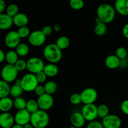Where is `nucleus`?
<instances>
[{"label":"nucleus","mask_w":128,"mask_h":128,"mask_svg":"<svg viewBox=\"0 0 128 128\" xmlns=\"http://www.w3.org/2000/svg\"><path fill=\"white\" fill-rule=\"evenodd\" d=\"M97 17L105 24L111 22L116 16V10L112 6L108 3L101 4L97 8Z\"/></svg>","instance_id":"obj_1"},{"label":"nucleus","mask_w":128,"mask_h":128,"mask_svg":"<svg viewBox=\"0 0 128 128\" xmlns=\"http://www.w3.org/2000/svg\"><path fill=\"white\" fill-rule=\"evenodd\" d=\"M43 56L50 63L56 64L60 62L62 58V51L56 43H50L44 48Z\"/></svg>","instance_id":"obj_2"},{"label":"nucleus","mask_w":128,"mask_h":128,"mask_svg":"<svg viewBox=\"0 0 128 128\" xmlns=\"http://www.w3.org/2000/svg\"><path fill=\"white\" fill-rule=\"evenodd\" d=\"M30 123L34 128H46L50 123V116L46 111L39 110L31 114Z\"/></svg>","instance_id":"obj_3"},{"label":"nucleus","mask_w":128,"mask_h":128,"mask_svg":"<svg viewBox=\"0 0 128 128\" xmlns=\"http://www.w3.org/2000/svg\"><path fill=\"white\" fill-rule=\"evenodd\" d=\"M39 85V82L36 78V75L32 73L26 74L21 78V87L24 91L32 92Z\"/></svg>","instance_id":"obj_4"},{"label":"nucleus","mask_w":128,"mask_h":128,"mask_svg":"<svg viewBox=\"0 0 128 128\" xmlns=\"http://www.w3.org/2000/svg\"><path fill=\"white\" fill-rule=\"evenodd\" d=\"M18 71L14 65L7 64L1 70V78L2 80L8 82H12L17 80Z\"/></svg>","instance_id":"obj_5"},{"label":"nucleus","mask_w":128,"mask_h":128,"mask_svg":"<svg viewBox=\"0 0 128 128\" xmlns=\"http://www.w3.org/2000/svg\"><path fill=\"white\" fill-rule=\"evenodd\" d=\"M43 60L39 57H31L27 61V69L30 73L36 74L43 71L44 68Z\"/></svg>","instance_id":"obj_6"},{"label":"nucleus","mask_w":128,"mask_h":128,"mask_svg":"<svg viewBox=\"0 0 128 128\" xmlns=\"http://www.w3.org/2000/svg\"><path fill=\"white\" fill-rule=\"evenodd\" d=\"M46 36L41 30H35L32 31L28 37V41L31 45L34 47H40L44 44Z\"/></svg>","instance_id":"obj_7"},{"label":"nucleus","mask_w":128,"mask_h":128,"mask_svg":"<svg viewBox=\"0 0 128 128\" xmlns=\"http://www.w3.org/2000/svg\"><path fill=\"white\" fill-rule=\"evenodd\" d=\"M81 113L84 117L86 121L89 122L96 121L95 120L98 117V107L94 104H84L81 110Z\"/></svg>","instance_id":"obj_8"},{"label":"nucleus","mask_w":128,"mask_h":128,"mask_svg":"<svg viewBox=\"0 0 128 128\" xmlns=\"http://www.w3.org/2000/svg\"><path fill=\"white\" fill-rule=\"evenodd\" d=\"M82 102L84 104H94L98 98V92L94 88H87L81 92Z\"/></svg>","instance_id":"obj_9"},{"label":"nucleus","mask_w":128,"mask_h":128,"mask_svg":"<svg viewBox=\"0 0 128 128\" xmlns=\"http://www.w3.org/2000/svg\"><path fill=\"white\" fill-rule=\"evenodd\" d=\"M21 39L17 31H10L5 36L4 43L9 48H16L21 43Z\"/></svg>","instance_id":"obj_10"},{"label":"nucleus","mask_w":128,"mask_h":128,"mask_svg":"<svg viewBox=\"0 0 128 128\" xmlns=\"http://www.w3.org/2000/svg\"><path fill=\"white\" fill-rule=\"evenodd\" d=\"M40 110L46 111L50 110L54 104V98L52 95L45 93L44 94L38 97L37 100Z\"/></svg>","instance_id":"obj_11"},{"label":"nucleus","mask_w":128,"mask_h":128,"mask_svg":"<svg viewBox=\"0 0 128 128\" xmlns=\"http://www.w3.org/2000/svg\"><path fill=\"white\" fill-rule=\"evenodd\" d=\"M101 122L104 128H120L122 124L121 118L116 114H109Z\"/></svg>","instance_id":"obj_12"},{"label":"nucleus","mask_w":128,"mask_h":128,"mask_svg":"<svg viewBox=\"0 0 128 128\" xmlns=\"http://www.w3.org/2000/svg\"><path fill=\"white\" fill-rule=\"evenodd\" d=\"M31 116V114L25 109L18 111L14 117L16 124L24 126L27 124L30 123Z\"/></svg>","instance_id":"obj_13"},{"label":"nucleus","mask_w":128,"mask_h":128,"mask_svg":"<svg viewBox=\"0 0 128 128\" xmlns=\"http://www.w3.org/2000/svg\"><path fill=\"white\" fill-rule=\"evenodd\" d=\"M70 122L72 126L77 128H81L85 124L86 120L81 112L76 111L74 112L70 117Z\"/></svg>","instance_id":"obj_14"},{"label":"nucleus","mask_w":128,"mask_h":128,"mask_svg":"<svg viewBox=\"0 0 128 128\" xmlns=\"http://www.w3.org/2000/svg\"><path fill=\"white\" fill-rule=\"evenodd\" d=\"M14 122V117L9 112H2L0 115V125L2 128H11Z\"/></svg>","instance_id":"obj_15"},{"label":"nucleus","mask_w":128,"mask_h":128,"mask_svg":"<svg viewBox=\"0 0 128 128\" xmlns=\"http://www.w3.org/2000/svg\"><path fill=\"white\" fill-rule=\"evenodd\" d=\"M114 8L121 16H128V0H117L114 2Z\"/></svg>","instance_id":"obj_16"},{"label":"nucleus","mask_w":128,"mask_h":128,"mask_svg":"<svg viewBox=\"0 0 128 128\" xmlns=\"http://www.w3.org/2000/svg\"><path fill=\"white\" fill-rule=\"evenodd\" d=\"M13 24V18L6 13L0 14V29L2 30H8L12 27Z\"/></svg>","instance_id":"obj_17"},{"label":"nucleus","mask_w":128,"mask_h":128,"mask_svg":"<svg viewBox=\"0 0 128 128\" xmlns=\"http://www.w3.org/2000/svg\"><path fill=\"white\" fill-rule=\"evenodd\" d=\"M13 22L14 24L16 25L19 28L26 26L29 22L28 16L23 12H19L13 18Z\"/></svg>","instance_id":"obj_18"},{"label":"nucleus","mask_w":128,"mask_h":128,"mask_svg":"<svg viewBox=\"0 0 128 128\" xmlns=\"http://www.w3.org/2000/svg\"><path fill=\"white\" fill-rule=\"evenodd\" d=\"M121 60L116 54H111L107 56L105 60V64L108 68L114 70L120 67Z\"/></svg>","instance_id":"obj_19"},{"label":"nucleus","mask_w":128,"mask_h":128,"mask_svg":"<svg viewBox=\"0 0 128 128\" xmlns=\"http://www.w3.org/2000/svg\"><path fill=\"white\" fill-rule=\"evenodd\" d=\"M13 106V101L10 98L6 97L0 100V110L2 112H8Z\"/></svg>","instance_id":"obj_20"},{"label":"nucleus","mask_w":128,"mask_h":128,"mask_svg":"<svg viewBox=\"0 0 128 128\" xmlns=\"http://www.w3.org/2000/svg\"><path fill=\"white\" fill-rule=\"evenodd\" d=\"M43 71L46 74L47 77L52 78L58 74L59 72V69L56 64L49 63L45 65Z\"/></svg>","instance_id":"obj_21"},{"label":"nucleus","mask_w":128,"mask_h":128,"mask_svg":"<svg viewBox=\"0 0 128 128\" xmlns=\"http://www.w3.org/2000/svg\"><path fill=\"white\" fill-rule=\"evenodd\" d=\"M11 86L8 82L1 80L0 81V98L8 97L10 94Z\"/></svg>","instance_id":"obj_22"},{"label":"nucleus","mask_w":128,"mask_h":128,"mask_svg":"<svg viewBox=\"0 0 128 128\" xmlns=\"http://www.w3.org/2000/svg\"><path fill=\"white\" fill-rule=\"evenodd\" d=\"M18 56V54L16 52V51L10 50L6 53V59H5V60L8 62V64L14 65L15 63L18 61V60H19Z\"/></svg>","instance_id":"obj_23"},{"label":"nucleus","mask_w":128,"mask_h":128,"mask_svg":"<svg viewBox=\"0 0 128 128\" xmlns=\"http://www.w3.org/2000/svg\"><path fill=\"white\" fill-rule=\"evenodd\" d=\"M16 52L19 56L24 57L27 56L30 52V47L26 43L21 42L17 47L16 48Z\"/></svg>","instance_id":"obj_24"},{"label":"nucleus","mask_w":128,"mask_h":128,"mask_svg":"<svg viewBox=\"0 0 128 128\" xmlns=\"http://www.w3.org/2000/svg\"><path fill=\"white\" fill-rule=\"evenodd\" d=\"M56 44L58 46L60 49L65 50L69 47L70 44V40L67 36H61L57 39L56 42Z\"/></svg>","instance_id":"obj_25"},{"label":"nucleus","mask_w":128,"mask_h":128,"mask_svg":"<svg viewBox=\"0 0 128 128\" xmlns=\"http://www.w3.org/2000/svg\"><path fill=\"white\" fill-rule=\"evenodd\" d=\"M44 87L46 93L50 95L55 93L58 89L57 84L53 81H48L46 82L44 85Z\"/></svg>","instance_id":"obj_26"},{"label":"nucleus","mask_w":128,"mask_h":128,"mask_svg":"<svg viewBox=\"0 0 128 128\" xmlns=\"http://www.w3.org/2000/svg\"><path fill=\"white\" fill-rule=\"evenodd\" d=\"M26 110L30 112L31 114H33L36 112V111L40 110L37 101L34 100H29L27 101V104H26Z\"/></svg>","instance_id":"obj_27"},{"label":"nucleus","mask_w":128,"mask_h":128,"mask_svg":"<svg viewBox=\"0 0 128 128\" xmlns=\"http://www.w3.org/2000/svg\"><path fill=\"white\" fill-rule=\"evenodd\" d=\"M26 104L27 101L22 97L15 98L13 101V106L18 111L25 110L26 108Z\"/></svg>","instance_id":"obj_28"},{"label":"nucleus","mask_w":128,"mask_h":128,"mask_svg":"<svg viewBox=\"0 0 128 128\" xmlns=\"http://www.w3.org/2000/svg\"><path fill=\"white\" fill-rule=\"evenodd\" d=\"M109 113H110V109L107 105L102 104L98 106V115L99 118L102 119L104 118L110 114Z\"/></svg>","instance_id":"obj_29"},{"label":"nucleus","mask_w":128,"mask_h":128,"mask_svg":"<svg viewBox=\"0 0 128 128\" xmlns=\"http://www.w3.org/2000/svg\"><path fill=\"white\" fill-rule=\"evenodd\" d=\"M23 90H22V87L20 86H18V85L14 84L11 86V90H10V95L12 97L17 98L21 97L22 95V92H23Z\"/></svg>","instance_id":"obj_30"},{"label":"nucleus","mask_w":128,"mask_h":128,"mask_svg":"<svg viewBox=\"0 0 128 128\" xmlns=\"http://www.w3.org/2000/svg\"><path fill=\"white\" fill-rule=\"evenodd\" d=\"M107 30L108 28L106 26V24L104 23V22L96 24L94 27L95 34L99 36H102L105 35V34L107 32Z\"/></svg>","instance_id":"obj_31"},{"label":"nucleus","mask_w":128,"mask_h":128,"mask_svg":"<svg viewBox=\"0 0 128 128\" xmlns=\"http://www.w3.org/2000/svg\"><path fill=\"white\" fill-rule=\"evenodd\" d=\"M19 13V8L16 4H10L6 7V14L11 17L14 18Z\"/></svg>","instance_id":"obj_32"},{"label":"nucleus","mask_w":128,"mask_h":128,"mask_svg":"<svg viewBox=\"0 0 128 128\" xmlns=\"http://www.w3.org/2000/svg\"><path fill=\"white\" fill-rule=\"evenodd\" d=\"M70 6L73 10H80L84 6V2L82 0H71Z\"/></svg>","instance_id":"obj_33"},{"label":"nucleus","mask_w":128,"mask_h":128,"mask_svg":"<svg viewBox=\"0 0 128 128\" xmlns=\"http://www.w3.org/2000/svg\"><path fill=\"white\" fill-rule=\"evenodd\" d=\"M17 32L21 38H28L31 32H30V28H29L28 27H27V26H24V27L20 28H18V30Z\"/></svg>","instance_id":"obj_34"},{"label":"nucleus","mask_w":128,"mask_h":128,"mask_svg":"<svg viewBox=\"0 0 128 128\" xmlns=\"http://www.w3.org/2000/svg\"><path fill=\"white\" fill-rule=\"evenodd\" d=\"M14 66L18 72H22L27 69V61L22 59H19L17 62L15 63Z\"/></svg>","instance_id":"obj_35"},{"label":"nucleus","mask_w":128,"mask_h":128,"mask_svg":"<svg viewBox=\"0 0 128 128\" xmlns=\"http://www.w3.org/2000/svg\"><path fill=\"white\" fill-rule=\"evenodd\" d=\"M128 54V52L126 49L124 47H119L116 50V56L120 60L126 59Z\"/></svg>","instance_id":"obj_36"},{"label":"nucleus","mask_w":128,"mask_h":128,"mask_svg":"<svg viewBox=\"0 0 128 128\" xmlns=\"http://www.w3.org/2000/svg\"><path fill=\"white\" fill-rule=\"evenodd\" d=\"M70 101L71 104L74 105L80 104L81 102H82V99H81V94L79 93H74L70 96Z\"/></svg>","instance_id":"obj_37"},{"label":"nucleus","mask_w":128,"mask_h":128,"mask_svg":"<svg viewBox=\"0 0 128 128\" xmlns=\"http://www.w3.org/2000/svg\"><path fill=\"white\" fill-rule=\"evenodd\" d=\"M36 78L37 79L39 83H44L46 81V79H47V76L46 75V74L44 72V71H41V72H38V73L36 74Z\"/></svg>","instance_id":"obj_38"},{"label":"nucleus","mask_w":128,"mask_h":128,"mask_svg":"<svg viewBox=\"0 0 128 128\" xmlns=\"http://www.w3.org/2000/svg\"><path fill=\"white\" fill-rule=\"evenodd\" d=\"M86 128H104L102 122L98 121H94L90 122L86 126Z\"/></svg>","instance_id":"obj_39"},{"label":"nucleus","mask_w":128,"mask_h":128,"mask_svg":"<svg viewBox=\"0 0 128 128\" xmlns=\"http://www.w3.org/2000/svg\"><path fill=\"white\" fill-rule=\"evenodd\" d=\"M34 92L38 97L46 93V91H45V89L44 86H42V85H38V86L36 87V88L35 89Z\"/></svg>","instance_id":"obj_40"},{"label":"nucleus","mask_w":128,"mask_h":128,"mask_svg":"<svg viewBox=\"0 0 128 128\" xmlns=\"http://www.w3.org/2000/svg\"><path fill=\"white\" fill-rule=\"evenodd\" d=\"M121 110L124 114L128 116V100L122 101L121 104Z\"/></svg>","instance_id":"obj_41"},{"label":"nucleus","mask_w":128,"mask_h":128,"mask_svg":"<svg viewBox=\"0 0 128 128\" xmlns=\"http://www.w3.org/2000/svg\"><path fill=\"white\" fill-rule=\"evenodd\" d=\"M52 30H53V28L51 26L47 25V26H44L41 31H42V32H43V34L45 36H48L51 34V33L52 32Z\"/></svg>","instance_id":"obj_42"},{"label":"nucleus","mask_w":128,"mask_h":128,"mask_svg":"<svg viewBox=\"0 0 128 128\" xmlns=\"http://www.w3.org/2000/svg\"><path fill=\"white\" fill-rule=\"evenodd\" d=\"M122 33L124 37L128 40V22L124 25L122 30Z\"/></svg>","instance_id":"obj_43"},{"label":"nucleus","mask_w":128,"mask_h":128,"mask_svg":"<svg viewBox=\"0 0 128 128\" xmlns=\"http://www.w3.org/2000/svg\"><path fill=\"white\" fill-rule=\"evenodd\" d=\"M128 60L127 59H123V60H121V62H120V68L124 69L125 68H128Z\"/></svg>","instance_id":"obj_44"},{"label":"nucleus","mask_w":128,"mask_h":128,"mask_svg":"<svg viewBox=\"0 0 128 128\" xmlns=\"http://www.w3.org/2000/svg\"><path fill=\"white\" fill-rule=\"evenodd\" d=\"M6 8V2L3 0H0V13H2Z\"/></svg>","instance_id":"obj_45"},{"label":"nucleus","mask_w":128,"mask_h":128,"mask_svg":"<svg viewBox=\"0 0 128 128\" xmlns=\"http://www.w3.org/2000/svg\"><path fill=\"white\" fill-rule=\"evenodd\" d=\"M6 59V53L3 50H0V62H2Z\"/></svg>","instance_id":"obj_46"},{"label":"nucleus","mask_w":128,"mask_h":128,"mask_svg":"<svg viewBox=\"0 0 128 128\" xmlns=\"http://www.w3.org/2000/svg\"><path fill=\"white\" fill-rule=\"evenodd\" d=\"M53 30H54L56 32H60L61 31V26H60L59 24H54L53 26Z\"/></svg>","instance_id":"obj_47"},{"label":"nucleus","mask_w":128,"mask_h":128,"mask_svg":"<svg viewBox=\"0 0 128 128\" xmlns=\"http://www.w3.org/2000/svg\"><path fill=\"white\" fill-rule=\"evenodd\" d=\"M14 84L21 86V79H17L14 81Z\"/></svg>","instance_id":"obj_48"},{"label":"nucleus","mask_w":128,"mask_h":128,"mask_svg":"<svg viewBox=\"0 0 128 128\" xmlns=\"http://www.w3.org/2000/svg\"><path fill=\"white\" fill-rule=\"evenodd\" d=\"M94 22H95V24H100V23H101V22H102V21H101V20H100V19L98 17L95 19Z\"/></svg>","instance_id":"obj_49"},{"label":"nucleus","mask_w":128,"mask_h":128,"mask_svg":"<svg viewBox=\"0 0 128 128\" xmlns=\"http://www.w3.org/2000/svg\"><path fill=\"white\" fill-rule=\"evenodd\" d=\"M11 128H24L23 126H21V125L17 124H15Z\"/></svg>","instance_id":"obj_50"},{"label":"nucleus","mask_w":128,"mask_h":128,"mask_svg":"<svg viewBox=\"0 0 128 128\" xmlns=\"http://www.w3.org/2000/svg\"><path fill=\"white\" fill-rule=\"evenodd\" d=\"M24 128H33V126H32L31 123H28L24 126Z\"/></svg>","instance_id":"obj_51"},{"label":"nucleus","mask_w":128,"mask_h":128,"mask_svg":"<svg viewBox=\"0 0 128 128\" xmlns=\"http://www.w3.org/2000/svg\"><path fill=\"white\" fill-rule=\"evenodd\" d=\"M68 128H75V127H73V126H70V127H69Z\"/></svg>","instance_id":"obj_52"},{"label":"nucleus","mask_w":128,"mask_h":128,"mask_svg":"<svg viewBox=\"0 0 128 128\" xmlns=\"http://www.w3.org/2000/svg\"></svg>","instance_id":"obj_53"}]
</instances>
